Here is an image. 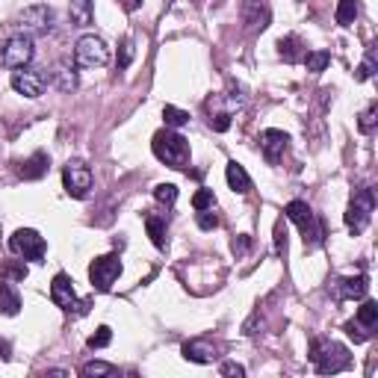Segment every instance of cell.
<instances>
[{
    "mask_svg": "<svg viewBox=\"0 0 378 378\" xmlns=\"http://www.w3.org/2000/svg\"><path fill=\"white\" fill-rule=\"evenodd\" d=\"M275 254L278 257L287 254V225H284V219L275 222Z\"/></svg>",
    "mask_w": 378,
    "mask_h": 378,
    "instance_id": "34",
    "label": "cell"
},
{
    "mask_svg": "<svg viewBox=\"0 0 378 378\" xmlns=\"http://www.w3.org/2000/svg\"><path fill=\"white\" fill-rule=\"evenodd\" d=\"M358 12H360L358 0H340V4H337V12H334V18H337L340 27H352L355 18H358Z\"/></svg>",
    "mask_w": 378,
    "mask_h": 378,
    "instance_id": "24",
    "label": "cell"
},
{
    "mask_svg": "<svg viewBox=\"0 0 378 378\" xmlns=\"http://www.w3.org/2000/svg\"><path fill=\"white\" fill-rule=\"evenodd\" d=\"M51 299L59 310H65V314H86L89 310V299H77V293H74V281L65 272H59L54 278V284H51Z\"/></svg>",
    "mask_w": 378,
    "mask_h": 378,
    "instance_id": "7",
    "label": "cell"
},
{
    "mask_svg": "<svg viewBox=\"0 0 378 378\" xmlns=\"http://www.w3.org/2000/svg\"><path fill=\"white\" fill-rule=\"evenodd\" d=\"M119 275H122L119 254H104V257L92 260V266H89V281H92V290H98V293L112 290V284L119 281Z\"/></svg>",
    "mask_w": 378,
    "mask_h": 378,
    "instance_id": "8",
    "label": "cell"
},
{
    "mask_svg": "<svg viewBox=\"0 0 378 378\" xmlns=\"http://www.w3.org/2000/svg\"><path fill=\"white\" fill-rule=\"evenodd\" d=\"M192 207H195V213L216 207V195H213V189H199V192H195L192 195Z\"/></svg>",
    "mask_w": 378,
    "mask_h": 378,
    "instance_id": "33",
    "label": "cell"
},
{
    "mask_svg": "<svg viewBox=\"0 0 378 378\" xmlns=\"http://www.w3.org/2000/svg\"><path fill=\"white\" fill-rule=\"evenodd\" d=\"M334 295L340 302H346V299H364L370 284H367V278L364 275H352V278H337V281L331 284Z\"/></svg>",
    "mask_w": 378,
    "mask_h": 378,
    "instance_id": "15",
    "label": "cell"
},
{
    "mask_svg": "<svg viewBox=\"0 0 378 378\" xmlns=\"http://www.w3.org/2000/svg\"><path fill=\"white\" fill-rule=\"evenodd\" d=\"M346 334H349L355 343H364V340L370 337V331H367V328H360L355 319H352V322H346Z\"/></svg>",
    "mask_w": 378,
    "mask_h": 378,
    "instance_id": "40",
    "label": "cell"
},
{
    "mask_svg": "<svg viewBox=\"0 0 378 378\" xmlns=\"http://www.w3.org/2000/svg\"><path fill=\"white\" fill-rule=\"evenodd\" d=\"M112 343V328L110 325H101L98 331L89 337V349H107Z\"/></svg>",
    "mask_w": 378,
    "mask_h": 378,
    "instance_id": "32",
    "label": "cell"
},
{
    "mask_svg": "<svg viewBox=\"0 0 378 378\" xmlns=\"http://www.w3.org/2000/svg\"><path fill=\"white\" fill-rule=\"evenodd\" d=\"M122 6H124L127 12H136V9L142 6V0H122Z\"/></svg>",
    "mask_w": 378,
    "mask_h": 378,
    "instance_id": "42",
    "label": "cell"
},
{
    "mask_svg": "<svg viewBox=\"0 0 378 378\" xmlns=\"http://www.w3.org/2000/svg\"><path fill=\"white\" fill-rule=\"evenodd\" d=\"M231 252L237 254V257H242V254H249L252 252V237L249 234H240L234 242H231Z\"/></svg>",
    "mask_w": 378,
    "mask_h": 378,
    "instance_id": "38",
    "label": "cell"
},
{
    "mask_svg": "<svg viewBox=\"0 0 378 378\" xmlns=\"http://www.w3.org/2000/svg\"><path fill=\"white\" fill-rule=\"evenodd\" d=\"M36 57V45H33L30 36L18 33V36H12L6 45H4V54H0V62L6 65V69H24V65L33 62Z\"/></svg>",
    "mask_w": 378,
    "mask_h": 378,
    "instance_id": "10",
    "label": "cell"
},
{
    "mask_svg": "<svg viewBox=\"0 0 378 378\" xmlns=\"http://www.w3.org/2000/svg\"><path fill=\"white\" fill-rule=\"evenodd\" d=\"M0 358H4V360H9L12 355H9V343L6 340H0Z\"/></svg>",
    "mask_w": 378,
    "mask_h": 378,
    "instance_id": "43",
    "label": "cell"
},
{
    "mask_svg": "<svg viewBox=\"0 0 378 378\" xmlns=\"http://www.w3.org/2000/svg\"><path fill=\"white\" fill-rule=\"evenodd\" d=\"M372 74H375V54L370 51V54H367V59H364V62H360V65H358V71H355V77L360 80V83H364V80H370Z\"/></svg>",
    "mask_w": 378,
    "mask_h": 378,
    "instance_id": "36",
    "label": "cell"
},
{
    "mask_svg": "<svg viewBox=\"0 0 378 378\" xmlns=\"http://www.w3.org/2000/svg\"><path fill=\"white\" fill-rule=\"evenodd\" d=\"M287 145H290V136L284 134V130H263L260 134V151H263V157H266V163H272V166L284 157Z\"/></svg>",
    "mask_w": 378,
    "mask_h": 378,
    "instance_id": "13",
    "label": "cell"
},
{
    "mask_svg": "<svg viewBox=\"0 0 378 378\" xmlns=\"http://www.w3.org/2000/svg\"><path fill=\"white\" fill-rule=\"evenodd\" d=\"M310 360H314L317 372L334 375V372H340V370H349L352 355H349V349L343 346V343H337V340H314V346H310Z\"/></svg>",
    "mask_w": 378,
    "mask_h": 378,
    "instance_id": "2",
    "label": "cell"
},
{
    "mask_svg": "<svg viewBox=\"0 0 378 378\" xmlns=\"http://www.w3.org/2000/svg\"><path fill=\"white\" fill-rule=\"evenodd\" d=\"M12 89L24 95V98H39L45 92V83H47V77L42 71H33V69H15L12 74Z\"/></svg>",
    "mask_w": 378,
    "mask_h": 378,
    "instance_id": "12",
    "label": "cell"
},
{
    "mask_svg": "<svg viewBox=\"0 0 378 378\" xmlns=\"http://www.w3.org/2000/svg\"><path fill=\"white\" fill-rule=\"evenodd\" d=\"M9 249H12V254H18L24 260L42 263L47 254V242L39 231H33V228H18V231L9 237Z\"/></svg>",
    "mask_w": 378,
    "mask_h": 378,
    "instance_id": "5",
    "label": "cell"
},
{
    "mask_svg": "<svg viewBox=\"0 0 378 378\" xmlns=\"http://www.w3.org/2000/svg\"><path fill=\"white\" fill-rule=\"evenodd\" d=\"M284 216L290 222H295L302 228V237H305V249H319L322 240H325V231H322V222L314 210H310L305 201H290Z\"/></svg>",
    "mask_w": 378,
    "mask_h": 378,
    "instance_id": "3",
    "label": "cell"
},
{
    "mask_svg": "<svg viewBox=\"0 0 378 378\" xmlns=\"http://www.w3.org/2000/svg\"><path fill=\"white\" fill-rule=\"evenodd\" d=\"M184 358L192 360V364H213L216 360V346H213L210 340H189L184 343Z\"/></svg>",
    "mask_w": 378,
    "mask_h": 378,
    "instance_id": "16",
    "label": "cell"
},
{
    "mask_svg": "<svg viewBox=\"0 0 378 378\" xmlns=\"http://www.w3.org/2000/svg\"><path fill=\"white\" fill-rule=\"evenodd\" d=\"M154 199H157L160 204L172 207V204L177 201V187H175V184H157V187H154Z\"/></svg>",
    "mask_w": 378,
    "mask_h": 378,
    "instance_id": "30",
    "label": "cell"
},
{
    "mask_svg": "<svg viewBox=\"0 0 378 378\" xmlns=\"http://www.w3.org/2000/svg\"><path fill=\"white\" fill-rule=\"evenodd\" d=\"M21 310V295L15 290V281H0V314L4 317H15Z\"/></svg>",
    "mask_w": 378,
    "mask_h": 378,
    "instance_id": "18",
    "label": "cell"
},
{
    "mask_svg": "<svg viewBox=\"0 0 378 378\" xmlns=\"http://www.w3.org/2000/svg\"><path fill=\"white\" fill-rule=\"evenodd\" d=\"M372 210H375V192L367 187V189H358L349 201V210H346V228L349 234H364L367 225L372 219Z\"/></svg>",
    "mask_w": 378,
    "mask_h": 378,
    "instance_id": "4",
    "label": "cell"
},
{
    "mask_svg": "<svg viewBox=\"0 0 378 378\" xmlns=\"http://www.w3.org/2000/svg\"><path fill=\"white\" fill-rule=\"evenodd\" d=\"M378 124V104H370L364 112H360V119H358V130L360 134H372Z\"/></svg>",
    "mask_w": 378,
    "mask_h": 378,
    "instance_id": "28",
    "label": "cell"
},
{
    "mask_svg": "<svg viewBox=\"0 0 378 378\" xmlns=\"http://www.w3.org/2000/svg\"><path fill=\"white\" fill-rule=\"evenodd\" d=\"M360 328H367V331H372V328L378 325V302L367 299L364 305L358 307V319H355Z\"/></svg>",
    "mask_w": 378,
    "mask_h": 378,
    "instance_id": "23",
    "label": "cell"
},
{
    "mask_svg": "<svg viewBox=\"0 0 378 378\" xmlns=\"http://www.w3.org/2000/svg\"><path fill=\"white\" fill-rule=\"evenodd\" d=\"M18 27L24 36H47L54 30V9L45 6V4H36V6H27L21 15H18Z\"/></svg>",
    "mask_w": 378,
    "mask_h": 378,
    "instance_id": "9",
    "label": "cell"
},
{
    "mask_svg": "<svg viewBox=\"0 0 378 378\" xmlns=\"http://www.w3.org/2000/svg\"><path fill=\"white\" fill-rule=\"evenodd\" d=\"M222 375H228V378H242L245 375V367H240V364H234V360H225L222 364Z\"/></svg>",
    "mask_w": 378,
    "mask_h": 378,
    "instance_id": "41",
    "label": "cell"
},
{
    "mask_svg": "<svg viewBox=\"0 0 378 378\" xmlns=\"http://www.w3.org/2000/svg\"><path fill=\"white\" fill-rule=\"evenodd\" d=\"M62 184H65V192H69L71 199H86L89 189H92V172H89V166H86V163H80V160L69 163L65 172H62Z\"/></svg>",
    "mask_w": 378,
    "mask_h": 378,
    "instance_id": "11",
    "label": "cell"
},
{
    "mask_svg": "<svg viewBox=\"0 0 378 378\" xmlns=\"http://www.w3.org/2000/svg\"><path fill=\"white\" fill-rule=\"evenodd\" d=\"M269 18H272V12H269V6L263 4V0H245V4H242V24L249 27L252 33L266 30Z\"/></svg>",
    "mask_w": 378,
    "mask_h": 378,
    "instance_id": "14",
    "label": "cell"
},
{
    "mask_svg": "<svg viewBox=\"0 0 378 378\" xmlns=\"http://www.w3.org/2000/svg\"><path fill=\"white\" fill-rule=\"evenodd\" d=\"M145 231H148V237H151V242L157 245V249H166V219L157 216V213H148Z\"/></svg>",
    "mask_w": 378,
    "mask_h": 378,
    "instance_id": "21",
    "label": "cell"
},
{
    "mask_svg": "<svg viewBox=\"0 0 378 378\" xmlns=\"http://www.w3.org/2000/svg\"><path fill=\"white\" fill-rule=\"evenodd\" d=\"M225 177H228V187H231L237 195H249V192H252V177H249V172H245L237 160L228 163Z\"/></svg>",
    "mask_w": 378,
    "mask_h": 378,
    "instance_id": "19",
    "label": "cell"
},
{
    "mask_svg": "<svg viewBox=\"0 0 378 378\" xmlns=\"http://www.w3.org/2000/svg\"><path fill=\"white\" fill-rule=\"evenodd\" d=\"M278 54H281V59L284 62H302L305 59V54H307V47H305V42L299 39V36H287V39H281L278 42Z\"/></svg>",
    "mask_w": 378,
    "mask_h": 378,
    "instance_id": "20",
    "label": "cell"
},
{
    "mask_svg": "<svg viewBox=\"0 0 378 378\" xmlns=\"http://www.w3.org/2000/svg\"><path fill=\"white\" fill-rule=\"evenodd\" d=\"M163 119H166V127L177 130V127H187L189 124V112L177 110V107H166V110H163Z\"/></svg>",
    "mask_w": 378,
    "mask_h": 378,
    "instance_id": "27",
    "label": "cell"
},
{
    "mask_svg": "<svg viewBox=\"0 0 378 378\" xmlns=\"http://www.w3.org/2000/svg\"><path fill=\"white\" fill-rule=\"evenodd\" d=\"M130 59H134V39H124L119 51V69H127Z\"/></svg>",
    "mask_w": 378,
    "mask_h": 378,
    "instance_id": "39",
    "label": "cell"
},
{
    "mask_svg": "<svg viewBox=\"0 0 378 378\" xmlns=\"http://www.w3.org/2000/svg\"><path fill=\"white\" fill-rule=\"evenodd\" d=\"M302 62L307 65V71L319 74V71H325V69H328V62H331V54H328V51H307Z\"/></svg>",
    "mask_w": 378,
    "mask_h": 378,
    "instance_id": "25",
    "label": "cell"
},
{
    "mask_svg": "<svg viewBox=\"0 0 378 378\" xmlns=\"http://www.w3.org/2000/svg\"><path fill=\"white\" fill-rule=\"evenodd\" d=\"M199 228L201 231H216L219 228V216L213 213V207L210 210H199Z\"/></svg>",
    "mask_w": 378,
    "mask_h": 378,
    "instance_id": "37",
    "label": "cell"
},
{
    "mask_svg": "<svg viewBox=\"0 0 378 378\" xmlns=\"http://www.w3.org/2000/svg\"><path fill=\"white\" fill-rule=\"evenodd\" d=\"M74 62L80 69H101L110 62V47L101 36H83L74 45Z\"/></svg>",
    "mask_w": 378,
    "mask_h": 378,
    "instance_id": "6",
    "label": "cell"
},
{
    "mask_svg": "<svg viewBox=\"0 0 378 378\" xmlns=\"http://www.w3.org/2000/svg\"><path fill=\"white\" fill-rule=\"evenodd\" d=\"M207 124H210L213 130H216V134H225V130L231 127V112H210Z\"/></svg>",
    "mask_w": 378,
    "mask_h": 378,
    "instance_id": "35",
    "label": "cell"
},
{
    "mask_svg": "<svg viewBox=\"0 0 378 378\" xmlns=\"http://www.w3.org/2000/svg\"><path fill=\"white\" fill-rule=\"evenodd\" d=\"M57 86H59V92H74V89H77V74H74V69H69L65 62L57 69Z\"/></svg>",
    "mask_w": 378,
    "mask_h": 378,
    "instance_id": "26",
    "label": "cell"
},
{
    "mask_svg": "<svg viewBox=\"0 0 378 378\" xmlns=\"http://www.w3.org/2000/svg\"><path fill=\"white\" fill-rule=\"evenodd\" d=\"M151 151L160 163H166L169 169H187L189 166V142L177 134V130L166 127L154 134V142H151Z\"/></svg>",
    "mask_w": 378,
    "mask_h": 378,
    "instance_id": "1",
    "label": "cell"
},
{
    "mask_svg": "<svg viewBox=\"0 0 378 378\" xmlns=\"http://www.w3.org/2000/svg\"><path fill=\"white\" fill-rule=\"evenodd\" d=\"M119 370L112 364H104V360H92V364H83V370H80V375L86 378H95V375H116Z\"/></svg>",
    "mask_w": 378,
    "mask_h": 378,
    "instance_id": "29",
    "label": "cell"
},
{
    "mask_svg": "<svg viewBox=\"0 0 378 378\" xmlns=\"http://www.w3.org/2000/svg\"><path fill=\"white\" fill-rule=\"evenodd\" d=\"M0 275H4L6 281H24L27 266H24V263H0Z\"/></svg>",
    "mask_w": 378,
    "mask_h": 378,
    "instance_id": "31",
    "label": "cell"
},
{
    "mask_svg": "<svg viewBox=\"0 0 378 378\" xmlns=\"http://www.w3.org/2000/svg\"><path fill=\"white\" fill-rule=\"evenodd\" d=\"M69 15H71V21H74L77 27H89V24H92V18H95V12H92V0H71Z\"/></svg>",
    "mask_w": 378,
    "mask_h": 378,
    "instance_id": "22",
    "label": "cell"
},
{
    "mask_svg": "<svg viewBox=\"0 0 378 378\" xmlns=\"http://www.w3.org/2000/svg\"><path fill=\"white\" fill-rule=\"evenodd\" d=\"M47 169H51V157H47L45 151H36L33 157H27L24 163H18V175L24 180H39L47 175Z\"/></svg>",
    "mask_w": 378,
    "mask_h": 378,
    "instance_id": "17",
    "label": "cell"
}]
</instances>
